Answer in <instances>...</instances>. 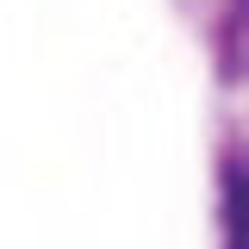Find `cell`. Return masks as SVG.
I'll return each mask as SVG.
<instances>
[{"label":"cell","mask_w":249,"mask_h":249,"mask_svg":"<svg viewBox=\"0 0 249 249\" xmlns=\"http://www.w3.org/2000/svg\"><path fill=\"white\" fill-rule=\"evenodd\" d=\"M231 249H249V168L231 175Z\"/></svg>","instance_id":"1"}]
</instances>
